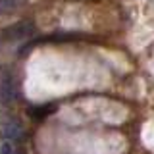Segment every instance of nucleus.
<instances>
[{
	"label": "nucleus",
	"instance_id": "f257e3e1",
	"mask_svg": "<svg viewBox=\"0 0 154 154\" xmlns=\"http://www.w3.org/2000/svg\"><path fill=\"white\" fill-rule=\"evenodd\" d=\"M17 100V79L16 73L0 66V104L10 106Z\"/></svg>",
	"mask_w": 154,
	"mask_h": 154
},
{
	"label": "nucleus",
	"instance_id": "f03ea898",
	"mask_svg": "<svg viewBox=\"0 0 154 154\" xmlns=\"http://www.w3.org/2000/svg\"><path fill=\"white\" fill-rule=\"evenodd\" d=\"M33 33H35V23L29 21V19H21V21H16L12 25H8L0 35H2L4 41L16 42V41H23V38L31 37Z\"/></svg>",
	"mask_w": 154,
	"mask_h": 154
},
{
	"label": "nucleus",
	"instance_id": "7ed1b4c3",
	"mask_svg": "<svg viewBox=\"0 0 154 154\" xmlns=\"http://www.w3.org/2000/svg\"><path fill=\"white\" fill-rule=\"evenodd\" d=\"M0 135H2V139L17 144H23V141H25V129L17 119H4L0 125Z\"/></svg>",
	"mask_w": 154,
	"mask_h": 154
},
{
	"label": "nucleus",
	"instance_id": "20e7f679",
	"mask_svg": "<svg viewBox=\"0 0 154 154\" xmlns=\"http://www.w3.org/2000/svg\"><path fill=\"white\" fill-rule=\"evenodd\" d=\"M25 2L27 0H0V16H8V14L17 12Z\"/></svg>",
	"mask_w": 154,
	"mask_h": 154
},
{
	"label": "nucleus",
	"instance_id": "39448f33",
	"mask_svg": "<svg viewBox=\"0 0 154 154\" xmlns=\"http://www.w3.org/2000/svg\"><path fill=\"white\" fill-rule=\"evenodd\" d=\"M0 154H25L21 148V144L6 141V139H0Z\"/></svg>",
	"mask_w": 154,
	"mask_h": 154
}]
</instances>
